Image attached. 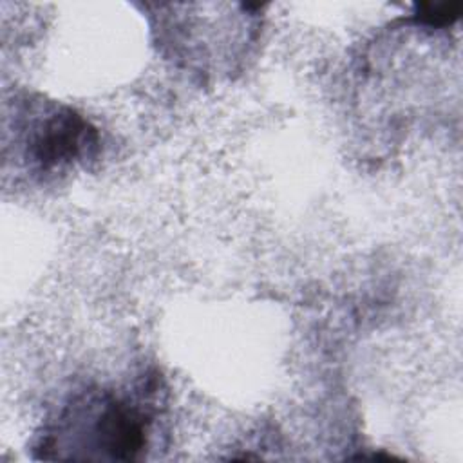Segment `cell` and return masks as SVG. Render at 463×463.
Returning a JSON list of instances; mask_svg holds the SVG:
<instances>
[{"instance_id": "1", "label": "cell", "mask_w": 463, "mask_h": 463, "mask_svg": "<svg viewBox=\"0 0 463 463\" xmlns=\"http://www.w3.org/2000/svg\"><path fill=\"white\" fill-rule=\"evenodd\" d=\"M159 403V380L154 374L132 389H80L34 434L33 458L141 461L154 443Z\"/></svg>"}, {"instance_id": "2", "label": "cell", "mask_w": 463, "mask_h": 463, "mask_svg": "<svg viewBox=\"0 0 463 463\" xmlns=\"http://www.w3.org/2000/svg\"><path fill=\"white\" fill-rule=\"evenodd\" d=\"M14 157L33 179H52L96 159L98 130L54 101H24L14 114Z\"/></svg>"}]
</instances>
